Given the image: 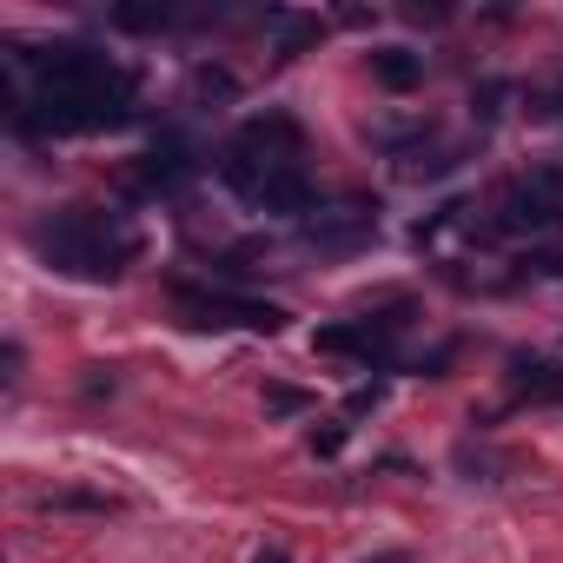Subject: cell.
<instances>
[{
	"label": "cell",
	"mask_w": 563,
	"mask_h": 563,
	"mask_svg": "<svg viewBox=\"0 0 563 563\" xmlns=\"http://www.w3.org/2000/svg\"><path fill=\"white\" fill-rule=\"evenodd\" d=\"M140 113V87L100 47H14L8 120L14 133H113Z\"/></svg>",
	"instance_id": "6da1fadb"
},
{
	"label": "cell",
	"mask_w": 563,
	"mask_h": 563,
	"mask_svg": "<svg viewBox=\"0 0 563 563\" xmlns=\"http://www.w3.org/2000/svg\"><path fill=\"white\" fill-rule=\"evenodd\" d=\"M497 225L504 232H550V225H563V166L543 159V166L517 173L497 192Z\"/></svg>",
	"instance_id": "5b68a950"
},
{
	"label": "cell",
	"mask_w": 563,
	"mask_h": 563,
	"mask_svg": "<svg viewBox=\"0 0 563 563\" xmlns=\"http://www.w3.org/2000/svg\"><path fill=\"white\" fill-rule=\"evenodd\" d=\"M299 239L312 252H358L378 239V206H339V212H319L299 225Z\"/></svg>",
	"instance_id": "ba28073f"
},
{
	"label": "cell",
	"mask_w": 563,
	"mask_h": 563,
	"mask_svg": "<svg viewBox=\"0 0 563 563\" xmlns=\"http://www.w3.org/2000/svg\"><path fill=\"white\" fill-rule=\"evenodd\" d=\"M179 21H199V14H186V8H113V27H126V34H166V27H179Z\"/></svg>",
	"instance_id": "4fadbf2b"
},
{
	"label": "cell",
	"mask_w": 563,
	"mask_h": 563,
	"mask_svg": "<svg viewBox=\"0 0 563 563\" xmlns=\"http://www.w3.org/2000/svg\"><path fill=\"white\" fill-rule=\"evenodd\" d=\"M192 173H199V153H192V140H186V133H159V140L140 153V166H133L126 192H133V199H173V192H179Z\"/></svg>",
	"instance_id": "8992f818"
},
{
	"label": "cell",
	"mask_w": 563,
	"mask_h": 563,
	"mask_svg": "<svg viewBox=\"0 0 563 563\" xmlns=\"http://www.w3.org/2000/svg\"><path fill=\"white\" fill-rule=\"evenodd\" d=\"M510 391L530 398V405H563V358L517 352V358H510Z\"/></svg>",
	"instance_id": "30bf717a"
},
{
	"label": "cell",
	"mask_w": 563,
	"mask_h": 563,
	"mask_svg": "<svg viewBox=\"0 0 563 563\" xmlns=\"http://www.w3.org/2000/svg\"><path fill=\"white\" fill-rule=\"evenodd\" d=\"M405 312L411 306H385V312H365L352 325H325L319 332V352H352L365 365H391V339L405 332Z\"/></svg>",
	"instance_id": "52a82bcc"
},
{
	"label": "cell",
	"mask_w": 563,
	"mask_h": 563,
	"mask_svg": "<svg viewBox=\"0 0 563 563\" xmlns=\"http://www.w3.org/2000/svg\"><path fill=\"white\" fill-rule=\"evenodd\" d=\"M192 87H199L206 100H232V93H239V80H232V74H219V67H199V80H192Z\"/></svg>",
	"instance_id": "9a60e30c"
},
{
	"label": "cell",
	"mask_w": 563,
	"mask_h": 563,
	"mask_svg": "<svg viewBox=\"0 0 563 563\" xmlns=\"http://www.w3.org/2000/svg\"><path fill=\"white\" fill-rule=\"evenodd\" d=\"M258 563H292V556H286V550H265V556H258Z\"/></svg>",
	"instance_id": "ac0fdd59"
},
{
	"label": "cell",
	"mask_w": 563,
	"mask_h": 563,
	"mask_svg": "<svg viewBox=\"0 0 563 563\" xmlns=\"http://www.w3.org/2000/svg\"><path fill=\"white\" fill-rule=\"evenodd\" d=\"M365 563H411V556H365Z\"/></svg>",
	"instance_id": "d6986e66"
},
{
	"label": "cell",
	"mask_w": 563,
	"mask_h": 563,
	"mask_svg": "<svg viewBox=\"0 0 563 563\" xmlns=\"http://www.w3.org/2000/svg\"><path fill=\"white\" fill-rule=\"evenodd\" d=\"M556 100H563V93H556Z\"/></svg>",
	"instance_id": "ffe728a7"
},
{
	"label": "cell",
	"mask_w": 563,
	"mask_h": 563,
	"mask_svg": "<svg viewBox=\"0 0 563 563\" xmlns=\"http://www.w3.org/2000/svg\"><path fill=\"white\" fill-rule=\"evenodd\" d=\"M219 179H225L252 212H286V219H299V212L319 206V186H312V173H306L299 159H252V153H232V146H225Z\"/></svg>",
	"instance_id": "3957f363"
},
{
	"label": "cell",
	"mask_w": 563,
	"mask_h": 563,
	"mask_svg": "<svg viewBox=\"0 0 563 563\" xmlns=\"http://www.w3.org/2000/svg\"><path fill=\"white\" fill-rule=\"evenodd\" d=\"M265 27L278 34V54H286V60H292V54H306V47L325 34V21H319V14H265Z\"/></svg>",
	"instance_id": "7c38bea8"
},
{
	"label": "cell",
	"mask_w": 563,
	"mask_h": 563,
	"mask_svg": "<svg viewBox=\"0 0 563 563\" xmlns=\"http://www.w3.org/2000/svg\"><path fill=\"white\" fill-rule=\"evenodd\" d=\"M312 451H319V457H339V451H345V424H325V431H312Z\"/></svg>",
	"instance_id": "e0dca14e"
},
{
	"label": "cell",
	"mask_w": 563,
	"mask_h": 563,
	"mask_svg": "<svg viewBox=\"0 0 563 563\" xmlns=\"http://www.w3.org/2000/svg\"><path fill=\"white\" fill-rule=\"evenodd\" d=\"M27 245L67 272V278H120L133 258H140V232L120 219V212H100V206H67V212H47Z\"/></svg>",
	"instance_id": "7a4b0ae2"
},
{
	"label": "cell",
	"mask_w": 563,
	"mask_h": 563,
	"mask_svg": "<svg viewBox=\"0 0 563 563\" xmlns=\"http://www.w3.org/2000/svg\"><path fill=\"white\" fill-rule=\"evenodd\" d=\"M47 510H93V517H107L120 504L113 497H93V490H60V497H47Z\"/></svg>",
	"instance_id": "5bb4252c"
},
{
	"label": "cell",
	"mask_w": 563,
	"mask_h": 563,
	"mask_svg": "<svg viewBox=\"0 0 563 563\" xmlns=\"http://www.w3.org/2000/svg\"><path fill=\"white\" fill-rule=\"evenodd\" d=\"M372 74H378V87L411 93V87L424 80V54H411V47H378V54H372Z\"/></svg>",
	"instance_id": "8fae6325"
},
{
	"label": "cell",
	"mask_w": 563,
	"mask_h": 563,
	"mask_svg": "<svg viewBox=\"0 0 563 563\" xmlns=\"http://www.w3.org/2000/svg\"><path fill=\"white\" fill-rule=\"evenodd\" d=\"M173 306L199 332H278L286 325V312L272 299H245L232 286H173Z\"/></svg>",
	"instance_id": "277c9868"
},
{
	"label": "cell",
	"mask_w": 563,
	"mask_h": 563,
	"mask_svg": "<svg viewBox=\"0 0 563 563\" xmlns=\"http://www.w3.org/2000/svg\"><path fill=\"white\" fill-rule=\"evenodd\" d=\"M265 405H272V411H306L312 398H306V391H292V385H265Z\"/></svg>",
	"instance_id": "2e32d148"
},
{
	"label": "cell",
	"mask_w": 563,
	"mask_h": 563,
	"mask_svg": "<svg viewBox=\"0 0 563 563\" xmlns=\"http://www.w3.org/2000/svg\"><path fill=\"white\" fill-rule=\"evenodd\" d=\"M232 153H252V159H306V126L292 113H252L232 133Z\"/></svg>",
	"instance_id": "9c48e42d"
}]
</instances>
